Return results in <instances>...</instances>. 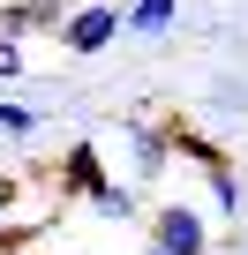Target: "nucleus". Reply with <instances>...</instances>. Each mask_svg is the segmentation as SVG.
Wrapping results in <instances>:
<instances>
[{"mask_svg":"<svg viewBox=\"0 0 248 255\" xmlns=\"http://www.w3.org/2000/svg\"><path fill=\"white\" fill-rule=\"evenodd\" d=\"M120 30H128V0H83V8L60 15V53L90 60V53H105Z\"/></svg>","mask_w":248,"mask_h":255,"instance_id":"1","label":"nucleus"},{"mask_svg":"<svg viewBox=\"0 0 248 255\" xmlns=\"http://www.w3.org/2000/svg\"><path fill=\"white\" fill-rule=\"evenodd\" d=\"M143 225H151V248H158V255H211V218H203L188 195L158 203Z\"/></svg>","mask_w":248,"mask_h":255,"instance_id":"2","label":"nucleus"},{"mask_svg":"<svg viewBox=\"0 0 248 255\" xmlns=\"http://www.w3.org/2000/svg\"><path fill=\"white\" fill-rule=\"evenodd\" d=\"M120 150H128V188H151V180L173 165V128L128 113V120H120Z\"/></svg>","mask_w":248,"mask_h":255,"instance_id":"3","label":"nucleus"},{"mask_svg":"<svg viewBox=\"0 0 248 255\" xmlns=\"http://www.w3.org/2000/svg\"><path fill=\"white\" fill-rule=\"evenodd\" d=\"M105 180H113V173H105L98 143H68V158H60V180H53V195H60V203H68V195H83V203H90V195H98Z\"/></svg>","mask_w":248,"mask_h":255,"instance_id":"4","label":"nucleus"},{"mask_svg":"<svg viewBox=\"0 0 248 255\" xmlns=\"http://www.w3.org/2000/svg\"><path fill=\"white\" fill-rule=\"evenodd\" d=\"M181 23V0H128V38H166Z\"/></svg>","mask_w":248,"mask_h":255,"instance_id":"5","label":"nucleus"},{"mask_svg":"<svg viewBox=\"0 0 248 255\" xmlns=\"http://www.w3.org/2000/svg\"><path fill=\"white\" fill-rule=\"evenodd\" d=\"M90 210L113 218V225H128V218H136V188H128V180H105V188L90 195Z\"/></svg>","mask_w":248,"mask_h":255,"instance_id":"6","label":"nucleus"},{"mask_svg":"<svg viewBox=\"0 0 248 255\" xmlns=\"http://www.w3.org/2000/svg\"><path fill=\"white\" fill-rule=\"evenodd\" d=\"M211 218H241V165L211 173Z\"/></svg>","mask_w":248,"mask_h":255,"instance_id":"7","label":"nucleus"},{"mask_svg":"<svg viewBox=\"0 0 248 255\" xmlns=\"http://www.w3.org/2000/svg\"><path fill=\"white\" fill-rule=\"evenodd\" d=\"M0 135H38V113L15 105V98H0Z\"/></svg>","mask_w":248,"mask_h":255,"instance_id":"8","label":"nucleus"},{"mask_svg":"<svg viewBox=\"0 0 248 255\" xmlns=\"http://www.w3.org/2000/svg\"><path fill=\"white\" fill-rule=\"evenodd\" d=\"M23 75V45H8V38H0V83H15Z\"/></svg>","mask_w":248,"mask_h":255,"instance_id":"9","label":"nucleus"},{"mask_svg":"<svg viewBox=\"0 0 248 255\" xmlns=\"http://www.w3.org/2000/svg\"><path fill=\"white\" fill-rule=\"evenodd\" d=\"M8 210H15V173H0V225H8Z\"/></svg>","mask_w":248,"mask_h":255,"instance_id":"10","label":"nucleus"},{"mask_svg":"<svg viewBox=\"0 0 248 255\" xmlns=\"http://www.w3.org/2000/svg\"><path fill=\"white\" fill-rule=\"evenodd\" d=\"M143 255H158V248H151V240H143Z\"/></svg>","mask_w":248,"mask_h":255,"instance_id":"11","label":"nucleus"}]
</instances>
